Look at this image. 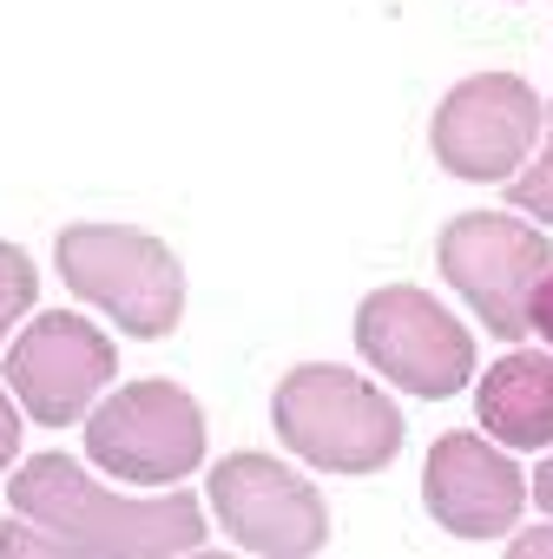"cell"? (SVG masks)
<instances>
[{"instance_id":"8","label":"cell","mask_w":553,"mask_h":559,"mask_svg":"<svg viewBox=\"0 0 553 559\" xmlns=\"http://www.w3.org/2000/svg\"><path fill=\"white\" fill-rule=\"evenodd\" d=\"M546 126L540 93L520 73H474L435 106V165L468 185H507Z\"/></svg>"},{"instance_id":"6","label":"cell","mask_w":553,"mask_h":559,"mask_svg":"<svg viewBox=\"0 0 553 559\" xmlns=\"http://www.w3.org/2000/svg\"><path fill=\"white\" fill-rule=\"evenodd\" d=\"M86 454L132 487H172L204 461V408L178 382H126L86 415Z\"/></svg>"},{"instance_id":"2","label":"cell","mask_w":553,"mask_h":559,"mask_svg":"<svg viewBox=\"0 0 553 559\" xmlns=\"http://www.w3.org/2000/svg\"><path fill=\"white\" fill-rule=\"evenodd\" d=\"M270 421L276 441L323 474H383L402 454V408L337 362L291 369L270 395Z\"/></svg>"},{"instance_id":"14","label":"cell","mask_w":553,"mask_h":559,"mask_svg":"<svg viewBox=\"0 0 553 559\" xmlns=\"http://www.w3.org/2000/svg\"><path fill=\"white\" fill-rule=\"evenodd\" d=\"M527 323H533V336L553 349V270L540 276V290H533V317H527Z\"/></svg>"},{"instance_id":"16","label":"cell","mask_w":553,"mask_h":559,"mask_svg":"<svg viewBox=\"0 0 553 559\" xmlns=\"http://www.w3.org/2000/svg\"><path fill=\"white\" fill-rule=\"evenodd\" d=\"M527 480H533L527 493H533V500H540V507L553 513V461H540V474H527Z\"/></svg>"},{"instance_id":"11","label":"cell","mask_w":553,"mask_h":559,"mask_svg":"<svg viewBox=\"0 0 553 559\" xmlns=\"http://www.w3.org/2000/svg\"><path fill=\"white\" fill-rule=\"evenodd\" d=\"M474 415L501 448H553V356L540 349L501 356L474 389Z\"/></svg>"},{"instance_id":"15","label":"cell","mask_w":553,"mask_h":559,"mask_svg":"<svg viewBox=\"0 0 553 559\" xmlns=\"http://www.w3.org/2000/svg\"><path fill=\"white\" fill-rule=\"evenodd\" d=\"M21 454V415H14V402H8V389H0V467H8Z\"/></svg>"},{"instance_id":"9","label":"cell","mask_w":553,"mask_h":559,"mask_svg":"<svg viewBox=\"0 0 553 559\" xmlns=\"http://www.w3.org/2000/svg\"><path fill=\"white\" fill-rule=\"evenodd\" d=\"M119 376V356L106 343L99 323L73 317V310H47L21 330V343L8 349V389L14 402L40 421V428H73L86 421V408L99 402V389Z\"/></svg>"},{"instance_id":"10","label":"cell","mask_w":553,"mask_h":559,"mask_svg":"<svg viewBox=\"0 0 553 559\" xmlns=\"http://www.w3.org/2000/svg\"><path fill=\"white\" fill-rule=\"evenodd\" d=\"M422 500L455 539H501L520 520L527 474L481 435H442L422 467Z\"/></svg>"},{"instance_id":"4","label":"cell","mask_w":553,"mask_h":559,"mask_svg":"<svg viewBox=\"0 0 553 559\" xmlns=\"http://www.w3.org/2000/svg\"><path fill=\"white\" fill-rule=\"evenodd\" d=\"M435 263L448 276V290L474 310V323L501 343H520L533 323V290L553 270V243L546 230H533L527 217L507 211H461L442 224L435 237Z\"/></svg>"},{"instance_id":"3","label":"cell","mask_w":553,"mask_h":559,"mask_svg":"<svg viewBox=\"0 0 553 559\" xmlns=\"http://www.w3.org/2000/svg\"><path fill=\"white\" fill-rule=\"evenodd\" d=\"M54 263L67 290L93 310H106L126 336L158 343L185 317V270L165 237L132 224H67L54 243Z\"/></svg>"},{"instance_id":"13","label":"cell","mask_w":553,"mask_h":559,"mask_svg":"<svg viewBox=\"0 0 553 559\" xmlns=\"http://www.w3.org/2000/svg\"><path fill=\"white\" fill-rule=\"evenodd\" d=\"M507 204H514L520 217L553 224V106H546V145H540V158L507 178Z\"/></svg>"},{"instance_id":"17","label":"cell","mask_w":553,"mask_h":559,"mask_svg":"<svg viewBox=\"0 0 553 559\" xmlns=\"http://www.w3.org/2000/svg\"><path fill=\"white\" fill-rule=\"evenodd\" d=\"M507 552H553V526H546V533H520Z\"/></svg>"},{"instance_id":"1","label":"cell","mask_w":553,"mask_h":559,"mask_svg":"<svg viewBox=\"0 0 553 559\" xmlns=\"http://www.w3.org/2000/svg\"><path fill=\"white\" fill-rule=\"evenodd\" d=\"M14 526H0V552H73V559H165L204 546V507L191 493L126 500L86 480L73 454H34L14 480Z\"/></svg>"},{"instance_id":"12","label":"cell","mask_w":553,"mask_h":559,"mask_svg":"<svg viewBox=\"0 0 553 559\" xmlns=\"http://www.w3.org/2000/svg\"><path fill=\"white\" fill-rule=\"evenodd\" d=\"M34 297H40V270H34V257H27L21 243H0V343H8V330L34 310Z\"/></svg>"},{"instance_id":"7","label":"cell","mask_w":553,"mask_h":559,"mask_svg":"<svg viewBox=\"0 0 553 559\" xmlns=\"http://www.w3.org/2000/svg\"><path fill=\"white\" fill-rule=\"evenodd\" d=\"M211 513L231 546L257 559H310L330 546L323 493L270 454H224L211 467Z\"/></svg>"},{"instance_id":"5","label":"cell","mask_w":553,"mask_h":559,"mask_svg":"<svg viewBox=\"0 0 553 559\" xmlns=\"http://www.w3.org/2000/svg\"><path fill=\"white\" fill-rule=\"evenodd\" d=\"M356 349L383 382H396L415 402H448L474 376V336L415 284H389L363 297Z\"/></svg>"}]
</instances>
